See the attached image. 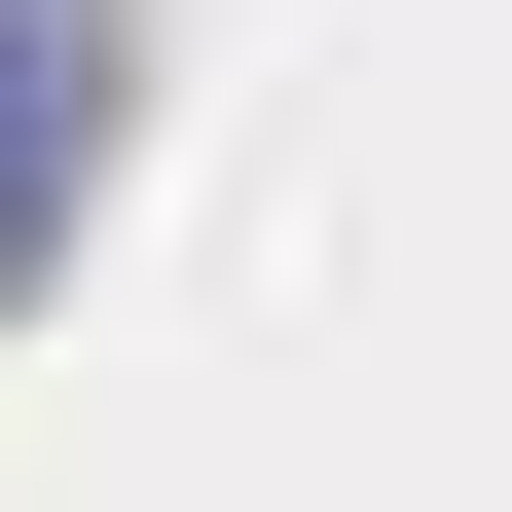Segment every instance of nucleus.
Returning <instances> with one entry per match:
<instances>
[{
	"label": "nucleus",
	"mask_w": 512,
	"mask_h": 512,
	"mask_svg": "<svg viewBox=\"0 0 512 512\" xmlns=\"http://www.w3.org/2000/svg\"><path fill=\"white\" fill-rule=\"evenodd\" d=\"M74 147H110V0H0V293L74 256Z\"/></svg>",
	"instance_id": "obj_1"
}]
</instances>
